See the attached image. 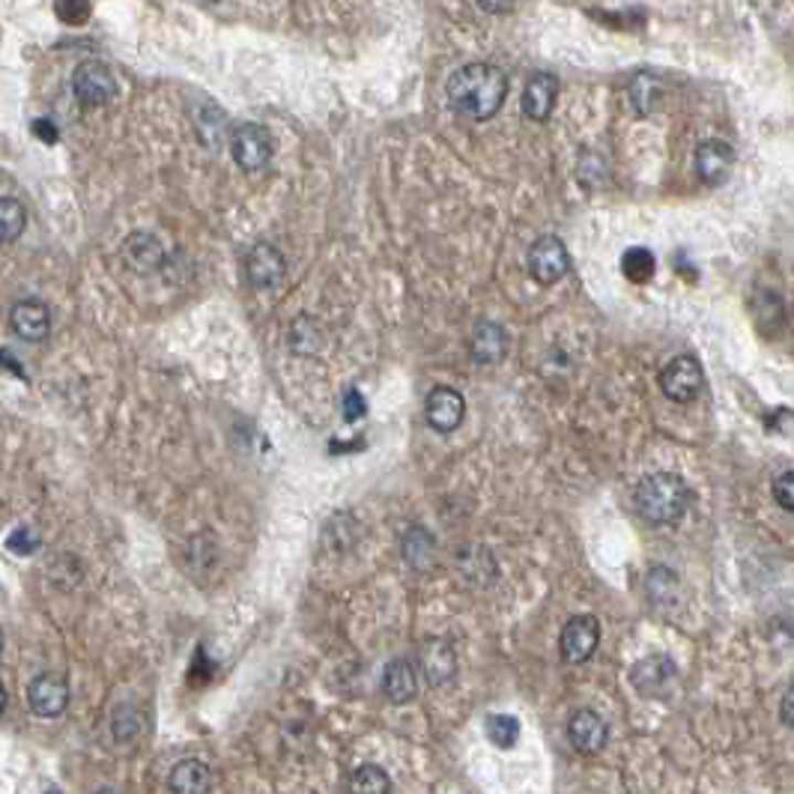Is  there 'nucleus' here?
<instances>
[{"label": "nucleus", "instance_id": "6", "mask_svg": "<svg viewBox=\"0 0 794 794\" xmlns=\"http://www.w3.org/2000/svg\"><path fill=\"white\" fill-rule=\"evenodd\" d=\"M28 705L42 720H54L66 711L70 705V684L57 673H42L28 684Z\"/></svg>", "mask_w": 794, "mask_h": 794}, {"label": "nucleus", "instance_id": "24", "mask_svg": "<svg viewBox=\"0 0 794 794\" xmlns=\"http://www.w3.org/2000/svg\"><path fill=\"white\" fill-rule=\"evenodd\" d=\"M645 585H648V594H652V601L657 606L678 604V589L681 585H678V576L669 568H652Z\"/></svg>", "mask_w": 794, "mask_h": 794}, {"label": "nucleus", "instance_id": "23", "mask_svg": "<svg viewBox=\"0 0 794 794\" xmlns=\"http://www.w3.org/2000/svg\"><path fill=\"white\" fill-rule=\"evenodd\" d=\"M126 257L135 269L150 272L161 263V245L147 233H135L129 242H126Z\"/></svg>", "mask_w": 794, "mask_h": 794}, {"label": "nucleus", "instance_id": "10", "mask_svg": "<svg viewBox=\"0 0 794 794\" xmlns=\"http://www.w3.org/2000/svg\"><path fill=\"white\" fill-rule=\"evenodd\" d=\"M463 415H466V401L452 385L433 389L424 401V419L436 433H454L463 424Z\"/></svg>", "mask_w": 794, "mask_h": 794}, {"label": "nucleus", "instance_id": "40", "mask_svg": "<svg viewBox=\"0 0 794 794\" xmlns=\"http://www.w3.org/2000/svg\"><path fill=\"white\" fill-rule=\"evenodd\" d=\"M96 794H117V792H112V788H102V792H96Z\"/></svg>", "mask_w": 794, "mask_h": 794}, {"label": "nucleus", "instance_id": "8", "mask_svg": "<svg viewBox=\"0 0 794 794\" xmlns=\"http://www.w3.org/2000/svg\"><path fill=\"white\" fill-rule=\"evenodd\" d=\"M601 643V624L594 615H573L559 636V652L568 664H585Z\"/></svg>", "mask_w": 794, "mask_h": 794}, {"label": "nucleus", "instance_id": "37", "mask_svg": "<svg viewBox=\"0 0 794 794\" xmlns=\"http://www.w3.org/2000/svg\"><path fill=\"white\" fill-rule=\"evenodd\" d=\"M481 12H511V7H499V3H478Z\"/></svg>", "mask_w": 794, "mask_h": 794}, {"label": "nucleus", "instance_id": "29", "mask_svg": "<svg viewBox=\"0 0 794 794\" xmlns=\"http://www.w3.org/2000/svg\"><path fill=\"white\" fill-rule=\"evenodd\" d=\"M138 732H141V714L131 705L117 708V714H114V738L117 741H131Z\"/></svg>", "mask_w": 794, "mask_h": 794}, {"label": "nucleus", "instance_id": "39", "mask_svg": "<svg viewBox=\"0 0 794 794\" xmlns=\"http://www.w3.org/2000/svg\"><path fill=\"white\" fill-rule=\"evenodd\" d=\"M45 794H63V792H61V788H49V792H45Z\"/></svg>", "mask_w": 794, "mask_h": 794}, {"label": "nucleus", "instance_id": "14", "mask_svg": "<svg viewBox=\"0 0 794 794\" xmlns=\"http://www.w3.org/2000/svg\"><path fill=\"white\" fill-rule=\"evenodd\" d=\"M10 326L21 341L40 343L45 341L51 332V314L49 308L42 303H36V299H24V303H19L12 308Z\"/></svg>", "mask_w": 794, "mask_h": 794}, {"label": "nucleus", "instance_id": "9", "mask_svg": "<svg viewBox=\"0 0 794 794\" xmlns=\"http://www.w3.org/2000/svg\"><path fill=\"white\" fill-rule=\"evenodd\" d=\"M72 91H75V99L84 108H99V105L114 99L117 81H114L112 70L105 63H81L75 70V78H72Z\"/></svg>", "mask_w": 794, "mask_h": 794}, {"label": "nucleus", "instance_id": "15", "mask_svg": "<svg viewBox=\"0 0 794 794\" xmlns=\"http://www.w3.org/2000/svg\"><path fill=\"white\" fill-rule=\"evenodd\" d=\"M382 694L392 705H410L419 696V673L410 660H392L382 669Z\"/></svg>", "mask_w": 794, "mask_h": 794}, {"label": "nucleus", "instance_id": "18", "mask_svg": "<svg viewBox=\"0 0 794 794\" xmlns=\"http://www.w3.org/2000/svg\"><path fill=\"white\" fill-rule=\"evenodd\" d=\"M469 350L478 364H496L502 362L508 352V335L499 322H478L473 338H469Z\"/></svg>", "mask_w": 794, "mask_h": 794}, {"label": "nucleus", "instance_id": "33", "mask_svg": "<svg viewBox=\"0 0 794 794\" xmlns=\"http://www.w3.org/2000/svg\"><path fill=\"white\" fill-rule=\"evenodd\" d=\"M364 413H368V403H364L362 392H359V389H350V392L343 394V401H341L343 422H359Z\"/></svg>", "mask_w": 794, "mask_h": 794}, {"label": "nucleus", "instance_id": "5", "mask_svg": "<svg viewBox=\"0 0 794 794\" xmlns=\"http://www.w3.org/2000/svg\"><path fill=\"white\" fill-rule=\"evenodd\" d=\"M702 382L705 371L694 356H678L660 371V389L675 403L696 401V394L702 392Z\"/></svg>", "mask_w": 794, "mask_h": 794}, {"label": "nucleus", "instance_id": "19", "mask_svg": "<svg viewBox=\"0 0 794 794\" xmlns=\"http://www.w3.org/2000/svg\"><path fill=\"white\" fill-rule=\"evenodd\" d=\"M210 785L212 774L201 759H182L173 764L171 776H168L171 794H210Z\"/></svg>", "mask_w": 794, "mask_h": 794}, {"label": "nucleus", "instance_id": "26", "mask_svg": "<svg viewBox=\"0 0 794 794\" xmlns=\"http://www.w3.org/2000/svg\"><path fill=\"white\" fill-rule=\"evenodd\" d=\"M28 227V212L15 198H0V242H15Z\"/></svg>", "mask_w": 794, "mask_h": 794}, {"label": "nucleus", "instance_id": "22", "mask_svg": "<svg viewBox=\"0 0 794 794\" xmlns=\"http://www.w3.org/2000/svg\"><path fill=\"white\" fill-rule=\"evenodd\" d=\"M350 794H392V780L380 764H362L352 771Z\"/></svg>", "mask_w": 794, "mask_h": 794}, {"label": "nucleus", "instance_id": "28", "mask_svg": "<svg viewBox=\"0 0 794 794\" xmlns=\"http://www.w3.org/2000/svg\"><path fill=\"white\" fill-rule=\"evenodd\" d=\"M7 547H10V553L15 555H31L42 547V538L33 526H19V529H12L10 538H7Z\"/></svg>", "mask_w": 794, "mask_h": 794}, {"label": "nucleus", "instance_id": "4", "mask_svg": "<svg viewBox=\"0 0 794 794\" xmlns=\"http://www.w3.org/2000/svg\"><path fill=\"white\" fill-rule=\"evenodd\" d=\"M275 144H272V131L261 123H242L231 135V156L240 165L242 171H263L269 165Z\"/></svg>", "mask_w": 794, "mask_h": 794}, {"label": "nucleus", "instance_id": "13", "mask_svg": "<svg viewBox=\"0 0 794 794\" xmlns=\"http://www.w3.org/2000/svg\"><path fill=\"white\" fill-rule=\"evenodd\" d=\"M555 99H559V78L553 72H534L526 84L523 96H520V108L529 120L543 123L553 114Z\"/></svg>", "mask_w": 794, "mask_h": 794}, {"label": "nucleus", "instance_id": "30", "mask_svg": "<svg viewBox=\"0 0 794 794\" xmlns=\"http://www.w3.org/2000/svg\"><path fill=\"white\" fill-rule=\"evenodd\" d=\"M320 341H322L320 329H317L314 322H311V329H305V317H299V320L293 322V338H290L293 350L311 356V352L320 347Z\"/></svg>", "mask_w": 794, "mask_h": 794}, {"label": "nucleus", "instance_id": "7", "mask_svg": "<svg viewBox=\"0 0 794 794\" xmlns=\"http://www.w3.org/2000/svg\"><path fill=\"white\" fill-rule=\"evenodd\" d=\"M571 269V254L559 236H541L529 248V272L538 284H555Z\"/></svg>", "mask_w": 794, "mask_h": 794}, {"label": "nucleus", "instance_id": "12", "mask_svg": "<svg viewBox=\"0 0 794 794\" xmlns=\"http://www.w3.org/2000/svg\"><path fill=\"white\" fill-rule=\"evenodd\" d=\"M568 738L571 744L580 750L583 755L601 753L610 741V729H606L604 717L592 711V708H580L573 711V717L568 720Z\"/></svg>", "mask_w": 794, "mask_h": 794}, {"label": "nucleus", "instance_id": "11", "mask_svg": "<svg viewBox=\"0 0 794 794\" xmlns=\"http://www.w3.org/2000/svg\"><path fill=\"white\" fill-rule=\"evenodd\" d=\"M284 275H287V261L272 242H257L252 245V252L245 254V278L254 287H275L284 282Z\"/></svg>", "mask_w": 794, "mask_h": 794}, {"label": "nucleus", "instance_id": "1", "mask_svg": "<svg viewBox=\"0 0 794 794\" xmlns=\"http://www.w3.org/2000/svg\"><path fill=\"white\" fill-rule=\"evenodd\" d=\"M445 96L454 112L473 120H490L508 96V78L490 63H466L445 84Z\"/></svg>", "mask_w": 794, "mask_h": 794}, {"label": "nucleus", "instance_id": "41", "mask_svg": "<svg viewBox=\"0 0 794 794\" xmlns=\"http://www.w3.org/2000/svg\"><path fill=\"white\" fill-rule=\"evenodd\" d=\"M0 652H3V634H0Z\"/></svg>", "mask_w": 794, "mask_h": 794}, {"label": "nucleus", "instance_id": "21", "mask_svg": "<svg viewBox=\"0 0 794 794\" xmlns=\"http://www.w3.org/2000/svg\"><path fill=\"white\" fill-rule=\"evenodd\" d=\"M484 732H487L493 747L511 750V747H517V741H520L523 726H520V720L514 714H490L487 717V723H484Z\"/></svg>", "mask_w": 794, "mask_h": 794}, {"label": "nucleus", "instance_id": "31", "mask_svg": "<svg viewBox=\"0 0 794 794\" xmlns=\"http://www.w3.org/2000/svg\"><path fill=\"white\" fill-rule=\"evenodd\" d=\"M54 12H57V19L66 21V24H84V21L91 19L93 7L91 3H84V0H57Z\"/></svg>", "mask_w": 794, "mask_h": 794}, {"label": "nucleus", "instance_id": "32", "mask_svg": "<svg viewBox=\"0 0 794 794\" xmlns=\"http://www.w3.org/2000/svg\"><path fill=\"white\" fill-rule=\"evenodd\" d=\"M194 123H198V131H201V138L203 144H215L219 138H222V126H224V114L215 108L210 102V117H194Z\"/></svg>", "mask_w": 794, "mask_h": 794}, {"label": "nucleus", "instance_id": "2", "mask_svg": "<svg viewBox=\"0 0 794 794\" xmlns=\"http://www.w3.org/2000/svg\"><path fill=\"white\" fill-rule=\"evenodd\" d=\"M634 505L643 520L652 526H669L681 520L687 505H690V490L684 478L673 473L645 475L643 481L636 484Z\"/></svg>", "mask_w": 794, "mask_h": 794}, {"label": "nucleus", "instance_id": "34", "mask_svg": "<svg viewBox=\"0 0 794 794\" xmlns=\"http://www.w3.org/2000/svg\"><path fill=\"white\" fill-rule=\"evenodd\" d=\"M774 499L783 511H794V473H783L774 481Z\"/></svg>", "mask_w": 794, "mask_h": 794}, {"label": "nucleus", "instance_id": "36", "mask_svg": "<svg viewBox=\"0 0 794 794\" xmlns=\"http://www.w3.org/2000/svg\"><path fill=\"white\" fill-rule=\"evenodd\" d=\"M792 702H794V694H792V690H788V694L783 696V723H785V726H792V723H794Z\"/></svg>", "mask_w": 794, "mask_h": 794}, {"label": "nucleus", "instance_id": "17", "mask_svg": "<svg viewBox=\"0 0 794 794\" xmlns=\"http://www.w3.org/2000/svg\"><path fill=\"white\" fill-rule=\"evenodd\" d=\"M734 161V150L726 141H705L699 150H696V171L702 177L708 186H720V182L729 177Z\"/></svg>", "mask_w": 794, "mask_h": 794}, {"label": "nucleus", "instance_id": "16", "mask_svg": "<svg viewBox=\"0 0 794 794\" xmlns=\"http://www.w3.org/2000/svg\"><path fill=\"white\" fill-rule=\"evenodd\" d=\"M419 664H422V673L431 687H443L457 675V654H454L452 643H445V639H431L424 645Z\"/></svg>", "mask_w": 794, "mask_h": 794}, {"label": "nucleus", "instance_id": "3", "mask_svg": "<svg viewBox=\"0 0 794 794\" xmlns=\"http://www.w3.org/2000/svg\"><path fill=\"white\" fill-rule=\"evenodd\" d=\"M631 684H634V690L643 696V699L669 702L675 690H678V666H675L673 657H666V654H652V657H643V660L631 669Z\"/></svg>", "mask_w": 794, "mask_h": 794}, {"label": "nucleus", "instance_id": "27", "mask_svg": "<svg viewBox=\"0 0 794 794\" xmlns=\"http://www.w3.org/2000/svg\"><path fill=\"white\" fill-rule=\"evenodd\" d=\"M403 559L413 564V568H427L433 562V538L424 529H413V532L406 534V541H403Z\"/></svg>", "mask_w": 794, "mask_h": 794}, {"label": "nucleus", "instance_id": "38", "mask_svg": "<svg viewBox=\"0 0 794 794\" xmlns=\"http://www.w3.org/2000/svg\"><path fill=\"white\" fill-rule=\"evenodd\" d=\"M7 711V690H3V684H0V714Z\"/></svg>", "mask_w": 794, "mask_h": 794}, {"label": "nucleus", "instance_id": "35", "mask_svg": "<svg viewBox=\"0 0 794 794\" xmlns=\"http://www.w3.org/2000/svg\"><path fill=\"white\" fill-rule=\"evenodd\" d=\"M33 135H36L42 144H57V129H54V123L49 120L33 123Z\"/></svg>", "mask_w": 794, "mask_h": 794}, {"label": "nucleus", "instance_id": "20", "mask_svg": "<svg viewBox=\"0 0 794 794\" xmlns=\"http://www.w3.org/2000/svg\"><path fill=\"white\" fill-rule=\"evenodd\" d=\"M660 96H664V87H660V78L652 75V72H639L634 81H631V102L639 114H652L657 105H660Z\"/></svg>", "mask_w": 794, "mask_h": 794}, {"label": "nucleus", "instance_id": "25", "mask_svg": "<svg viewBox=\"0 0 794 794\" xmlns=\"http://www.w3.org/2000/svg\"><path fill=\"white\" fill-rule=\"evenodd\" d=\"M622 272L624 278H631L634 284H645L652 282V275L657 272V261H654V254L643 245H636V248H627L622 257Z\"/></svg>", "mask_w": 794, "mask_h": 794}]
</instances>
